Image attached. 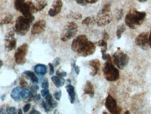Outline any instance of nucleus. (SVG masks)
I'll list each match as a JSON object with an SVG mask.
<instances>
[{"label":"nucleus","mask_w":151,"mask_h":114,"mask_svg":"<svg viewBox=\"0 0 151 114\" xmlns=\"http://www.w3.org/2000/svg\"><path fill=\"white\" fill-rule=\"evenodd\" d=\"M71 49L79 56L88 57L94 54L96 51V45L88 40L86 35H81L73 39L71 43Z\"/></svg>","instance_id":"1"},{"label":"nucleus","mask_w":151,"mask_h":114,"mask_svg":"<svg viewBox=\"0 0 151 114\" xmlns=\"http://www.w3.org/2000/svg\"><path fill=\"white\" fill-rule=\"evenodd\" d=\"M146 18V13L133 9L125 16V25L132 30H135L143 24Z\"/></svg>","instance_id":"2"},{"label":"nucleus","mask_w":151,"mask_h":114,"mask_svg":"<svg viewBox=\"0 0 151 114\" xmlns=\"http://www.w3.org/2000/svg\"><path fill=\"white\" fill-rule=\"evenodd\" d=\"M94 20L99 27L106 26L110 23L112 20V16L111 14V4H106L104 6L103 8L97 13Z\"/></svg>","instance_id":"3"},{"label":"nucleus","mask_w":151,"mask_h":114,"mask_svg":"<svg viewBox=\"0 0 151 114\" xmlns=\"http://www.w3.org/2000/svg\"><path fill=\"white\" fill-rule=\"evenodd\" d=\"M77 32H78V25L73 22H67L62 30L60 39L63 42L69 41L76 35Z\"/></svg>","instance_id":"4"},{"label":"nucleus","mask_w":151,"mask_h":114,"mask_svg":"<svg viewBox=\"0 0 151 114\" xmlns=\"http://www.w3.org/2000/svg\"><path fill=\"white\" fill-rule=\"evenodd\" d=\"M31 20L24 16H19L17 18L16 25L14 27V31L19 35L24 36L27 34L30 28V25L32 23Z\"/></svg>","instance_id":"5"},{"label":"nucleus","mask_w":151,"mask_h":114,"mask_svg":"<svg viewBox=\"0 0 151 114\" xmlns=\"http://www.w3.org/2000/svg\"><path fill=\"white\" fill-rule=\"evenodd\" d=\"M103 72L106 80L109 81H116L120 78L119 70L113 65L112 62H106L104 66Z\"/></svg>","instance_id":"6"},{"label":"nucleus","mask_w":151,"mask_h":114,"mask_svg":"<svg viewBox=\"0 0 151 114\" xmlns=\"http://www.w3.org/2000/svg\"><path fill=\"white\" fill-rule=\"evenodd\" d=\"M112 60L119 69H123L129 64V58L127 53L120 50H118L116 53H113Z\"/></svg>","instance_id":"7"},{"label":"nucleus","mask_w":151,"mask_h":114,"mask_svg":"<svg viewBox=\"0 0 151 114\" xmlns=\"http://www.w3.org/2000/svg\"><path fill=\"white\" fill-rule=\"evenodd\" d=\"M28 45L27 43H24L20 46H19L15 53L14 58L15 61L18 64L22 65L26 62V56L27 54Z\"/></svg>","instance_id":"8"},{"label":"nucleus","mask_w":151,"mask_h":114,"mask_svg":"<svg viewBox=\"0 0 151 114\" xmlns=\"http://www.w3.org/2000/svg\"><path fill=\"white\" fill-rule=\"evenodd\" d=\"M105 106L111 113L118 114L120 113V109L117 104L116 100L110 95H109L106 99Z\"/></svg>","instance_id":"9"},{"label":"nucleus","mask_w":151,"mask_h":114,"mask_svg":"<svg viewBox=\"0 0 151 114\" xmlns=\"http://www.w3.org/2000/svg\"><path fill=\"white\" fill-rule=\"evenodd\" d=\"M15 31H10L5 37L4 48L6 51H11L14 50L16 46V39H15Z\"/></svg>","instance_id":"10"},{"label":"nucleus","mask_w":151,"mask_h":114,"mask_svg":"<svg viewBox=\"0 0 151 114\" xmlns=\"http://www.w3.org/2000/svg\"><path fill=\"white\" fill-rule=\"evenodd\" d=\"M135 43L143 50H146L149 46V34L148 32H143L136 38Z\"/></svg>","instance_id":"11"},{"label":"nucleus","mask_w":151,"mask_h":114,"mask_svg":"<svg viewBox=\"0 0 151 114\" xmlns=\"http://www.w3.org/2000/svg\"><path fill=\"white\" fill-rule=\"evenodd\" d=\"M62 5H63V3H62V0H53L51 8L48 11L49 16L50 17H55L59 14L62 10Z\"/></svg>","instance_id":"12"},{"label":"nucleus","mask_w":151,"mask_h":114,"mask_svg":"<svg viewBox=\"0 0 151 114\" xmlns=\"http://www.w3.org/2000/svg\"><path fill=\"white\" fill-rule=\"evenodd\" d=\"M46 27V22L43 20H39L36 22L32 27V35H39L44 32Z\"/></svg>","instance_id":"13"},{"label":"nucleus","mask_w":151,"mask_h":114,"mask_svg":"<svg viewBox=\"0 0 151 114\" xmlns=\"http://www.w3.org/2000/svg\"><path fill=\"white\" fill-rule=\"evenodd\" d=\"M89 65L91 66L92 68V71L90 72V75H91L92 76H94L97 75L99 71L100 66H101L99 60H97V59L90 60L89 62Z\"/></svg>","instance_id":"14"},{"label":"nucleus","mask_w":151,"mask_h":114,"mask_svg":"<svg viewBox=\"0 0 151 114\" xmlns=\"http://www.w3.org/2000/svg\"><path fill=\"white\" fill-rule=\"evenodd\" d=\"M22 87H16L14 88L11 92V97L15 102H19L21 100V93Z\"/></svg>","instance_id":"15"},{"label":"nucleus","mask_w":151,"mask_h":114,"mask_svg":"<svg viewBox=\"0 0 151 114\" xmlns=\"http://www.w3.org/2000/svg\"><path fill=\"white\" fill-rule=\"evenodd\" d=\"M66 89H67L68 95H69V100H70L71 104H73L76 100V94L75 88L71 84H68L66 86Z\"/></svg>","instance_id":"16"},{"label":"nucleus","mask_w":151,"mask_h":114,"mask_svg":"<svg viewBox=\"0 0 151 114\" xmlns=\"http://www.w3.org/2000/svg\"><path fill=\"white\" fill-rule=\"evenodd\" d=\"M84 94L85 95H88L91 97H93L94 95V86L92 85V83L90 81H88L85 85L84 89Z\"/></svg>","instance_id":"17"},{"label":"nucleus","mask_w":151,"mask_h":114,"mask_svg":"<svg viewBox=\"0 0 151 114\" xmlns=\"http://www.w3.org/2000/svg\"><path fill=\"white\" fill-rule=\"evenodd\" d=\"M35 72L40 76H43L47 72V66L45 64H38L35 66Z\"/></svg>","instance_id":"18"},{"label":"nucleus","mask_w":151,"mask_h":114,"mask_svg":"<svg viewBox=\"0 0 151 114\" xmlns=\"http://www.w3.org/2000/svg\"><path fill=\"white\" fill-rule=\"evenodd\" d=\"M51 80L57 88H60V87L63 86L65 83V79H64V77L59 76L56 75L55 76H52Z\"/></svg>","instance_id":"19"},{"label":"nucleus","mask_w":151,"mask_h":114,"mask_svg":"<svg viewBox=\"0 0 151 114\" xmlns=\"http://www.w3.org/2000/svg\"><path fill=\"white\" fill-rule=\"evenodd\" d=\"M45 99H46V102L47 103V104L50 106V108L51 109H54V108H55L58 106V102L55 101L53 98H52V96L50 94V93L45 97Z\"/></svg>","instance_id":"20"},{"label":"nucleus","mask_w":151,"mask_h":114,"mask_svg":"<svg viewBox=\"0 0 151 114\" xmlns=\"http://www.w3.org/2000/svg\"><path fill=\"white\" fill-rule=\"evenodd\" d=\"M47 6V1L46 0H38L37 2L35 3V12L42 11Z\"/></svg>","instance_id":"21"},{"label":"nucleus","mask_w":151,"mask_h":114,"mask_svg":"<svg viewBox=\"0 0 151 114\" xmlns=\"http://www.w3.org/2000/svg\"><path fill=\"white\" fill-rule=\"evenodd\" d=\"M23 75L25 76L26 77H27L28 79H29L30 81H31L33 83H37L39 82V79H38L35 74L32 71H24Z\"/></svg>","instance_id":"22"},{"label":"nucleus","mask_w":151,"mask_h":114,"mask_svg":"<svg viewBox=\"0 0 151 114\" xmlns=\"http://www.w3.org/2000/svg\"><path fill=\"white\" fill-rule=\"evenodd\" d=\"M32 95L31 90L26 88H22V93H21V100L22 101H26L29 100V99Z\"/></svg>","instance_id":"23"},{"label":"nucleus","mask_w":151,"mask_h":114,"mask_svg":"<svg viewBox=\"0 0 151 114\" xmlns=\"http://www.w3.org/2000/svg\"><path fill=\"white\" fill-rule=\"evenodd\" d=\"M98 46L101 48V53H104L106 52L107 51V42L104 39H101L97 43Z\"/></svg>","instance_id":"24"},{"label":"nucleus","mask_w":151,"mask_h":114,"mask_svg":"<svg viewBox=\"0 0 151 114\" xmlns=\"http://www.w3.org/2000/svg\"><path fill=\"white\" fill-rule=\"evenodd\" d=\"M125 30H126V27L124 24L120 25L118 26V28H117V31H116V35L118 39H120V38H121L122 34L124 33Z\"/></svg>","instance_id":"25"},{"label":"nucleus","mask_w":151,"mask_h":114,"mask_svg":"<svg viewBox=\"0 0 151 114\" xmlns=\"http://www.w3.org/2000/svg\"><path fill=\"white\" fill-rule=\"evenodd\" d=\"M25 4V0H14V7L18 11H21V9Z\"/></svg>","instance_id":"26"},{"label":"nucleus","mask_w":151,"mask_h":114,"mask_svg":"<svg viewBox=\"0 0 151 114\" xmlns=\"http://www.w3.org/2000/svg\"><path fill=\"white\" fill-rule=\"evenodd\" d=\"M13 20V16L11 15H9V16H6L4 18L0 21V25H8Z\"/></svg>","instance_id":"27"},{"label":"nucleus","mask_w":151,"mask_h":114,"mask_svg":"<svg viewBox=\"0 0 151 114\" xmlns=\"http://www.w3.org/2000/svg\"><path fill=\"white\" fill-rule=\"evenodd\" d=\"M93 22H95L94 19L92 18V17L89 16V17H87V18H86L83 20L82 24L85 25L86 26H90L93 23Z\"/></svg>","instance_id":"28"},{"label":"nucleus","mask_w":151,"mask_h":114,"mask_svg":"<svg viewBox=\"0 0 151 114\" xmlns=\"http://www.w3.org/2000/svg\"><path fill=\"white\" fill-rule=\"evenodd\" d=\"M5 111H6V113H8V114L17 113L16 107H14V106H7V107H5Z\"/></svg>","instance_id":"29"},{"label":"nucleus","mask_w":151,"mask_h":114,"mask_svg":"<svg viewBox=\"0 0 151 114\" xmlns=\"http://www.w3.org/2000/svg\"><path fill=\"white\" fill-rule=\"evenodd\" d=\"M102 59L106 62H112V58H111L110 55L106 54V53H102Z\"/></svg>","instance_id":"30"},{"label":"nucleus","mask_w":151,"mask_h":114,"mask_svg":"<svg viewBox=\"0 0 151 114\" xmlns=\"http://www.w3.org/2000/svg\"><path fill=\"white\" fill-rule=\"evenodd\" d=\"M56 75L59 76H61V77H66L67 76V72L63 71V70L58 69L56 72Z\"/></svg>","instance_id":"31"},{"label":"nucleus","mask_w":151,"mask_h":114,"mask_svg":"<svg viewBox=\"0 0 151 114\" xmlns=\"http://www.w3.org/2000/svg\"><path fill=\"white\" fill-rule=\"evenodd\" d=\"M41 105H42V107L44 109L45 111H46V113H48V112L50 111V109H51L50 108V106L47 104V103L45 101H42V102H41Z\"/></svg>","instance_id":"32"},{"label":"nucleus","mask_w":151,"mask_h":114,"mask_svg":"<svg viewBox=\"0 0 151 114\" xmlns=\"http://www.w3.org/2000/svg\"><path fill=\"white\" fill-rule=\"evenodd\" d=\"M71 18L76 19V20H78V19H81L82 18V15L79 13H71Z\"/></svg>","instance_id":"33"},{"label":"nucleus","mask_w":151,"mask_h":114,"mask_svg":"<svg viewBox=\"0 0 151 114\" xmlns=\"http://www.w3.org/2000/svg\"><path fill=\"white\" fill-rule=\"evenodd\" d=\"M20 86L22 87V88H26L27 85V82L26 81V80L24 79V78H20Z\"/></svg>","instance_id":"34"},{"label":"nucleus","mask_w":151,"mask_h":114,"mask_svg":"<svg viewBox=\"0 0 151 114\" xmlns=\"http://www.w3.org/2000/svg\"><path fill=\"white\" fill-rule=\"evenodd\" d=\"M61 97H62V91L61 90H59V91H58V92H55L54 93V97L56 100H58V101L60 100Z\"/></svg>","instance_id":"35"},{"label":"nucleus","mask_w":151,"mask_h":114,"mask_svg":"<svg viewBox=\"0 0 151 114\" xmlns=\"http://www.w3.org/2000/svg\"><path fill=\"white\" fill-rule=\"evenodd\" d=\"M41 86L43 89H48V86H49V83H48V79H46L43 80V81L41 83Z\"/></svg>","instance_id":"36"},{"label":"nucleus","mask_w":151,"mask_h":114,"mask_svg":"<svg viewBox=\"0 0 151 114\" xmlns=\"http://www.w3.org/2000/svg\"><path fill=\"white\" fill-rule=\"evenodd\" d=\"M77 4L81 6H86L88 4V0H76Z\"/></svg>","instance_id":"37"},{"label":"nucleus","mask_w":151,"mask_h":114,"mask_svg":"<svg viewBox=\"0 0 151 114\" xmlns=\"http://www.w3.org/2000/svg\"><path fill=\"white\" fill-rule=\"evenodd\" d=\"M39 85H32V86H31V88H30V90H31V92L32 93H36V92H37V91L39 90Z\"/></svg>","instance_id":"38"},{"label":"nucleus","mask_w":151,"mask_h":114,"mask_svg":"<svg viewBox=\"0 0 151 114\" xmlns=\"http://www.w3.org/2000/svg\"><path fill=\"white\" fill-rule=\"evenodd\" d=\"M48 66H49V69H50V71H49L50 73H49V74H50V76H52L54 74V71H55L54 65H53V64L49 63Z\"/></svg>","instance_id":"39"},{"label":"nucleus","mask_w":151,"mask_h":114,"mask_svg":"<svg viewBox=\"0 0 151 114\" xmlns=\"http://www.w3.org/2000/svg\"><path fill=\"white\" fill-rule=\"evenodd\" d=\"M30 108H31V104H27L26 105L24 106L23 107V111L24 113H27V112H28L29 111Z\"/></svg>","instance_id":"40"},{"label":"nucleus","mask_w":151,"mask_h":114,"mask_svg":"<svg viewBox=\"0 0 151 114\" xmlns=\"http://www.w3.org/2000/svg\"><path fill=\"white\" fill-rule=\"evenodd\" d=\"M50 93V92H49V90H48V89H43V90L41 91V95H42V97H45L47 95L49 94Z\"/></svg>","instance_id":"41"},{"label":"nucleus","mask_w":151,"mask_h":114,"mask_svg":"<svg viewBox=\"0 0 151 114\" xmlns=\"http://www.w3.org/2000/svg\"><path fill=\"white\" fill-rule=\"evenodd\" d=\"M73 68H74V71L76 72V74L77 75H78L79 73H80V68H79L78 66L76 65L75 62H73Z\"/></svg>","instance_id":"42"},{"label":"nucleus","mask_w":151,"mask_h":114,"mask_svg":"<svg viewBox=\"0 0 151 114\" xmlns=\"http://www.w3.org/2000/svg\"><path fill=\"white\" fill-rule=\"evenodd\" d=\"M60 64V58H57L55 59L54 62H53L54 66H58Z\"/></svg>","instance_id":"43"},{"label":"nucleus","mask_w":151,"mask_h":114,"mask_svg":"<svg viewBox=\"0 0 151 114\" xmlns=\"http://www.w3.org/2000/svg\"><path fill=\"white\" fill-rule=\"evenodd\" d=\"M122 16H123V12H122V10H120V11H118V16H117V20H120V19L122 18Z\"/></svg>","instance_id":"44"},{"label":"nucleus","mask_w":151,"mask_h":114,"mask_svg":"<svg viewBox=\"0 0 151 114\" xmlns=\"http://www.w3.org/2000/svg\"><path fill=\"white\" fill-rule=\"evenodd\" d=\"M34 100H35V102H39V100H41V95L39 94H36L35 95V97H34Z\"/></svg>","instance_id":"45"},{"label":"nucleus","mask_w":151,"mask_h":114,"mask_svg":"<svg viewBox=\"0 0 151 114\" xmlns=\"http://www.w3.org/2000/svg\"><path fill=\"white\" fill-rule=\"evenodd\" d=\"M109 36L108 34H107L106 32H104V34H103V39H104V40H106H106L109 39Z\"/></svg>","instance_id":"46"},{"label":"nucleus","mask_w":151,"mask_h":114,"mask_svg":"<svg viewBox=\"0 0 151 114\" xmlns=\"http://www.w3.org/2000/svg\"><path fill=\"white\" fill-rule=\"evenodd\" d=\"M30 113H31V114H34V113L41 114V112L38 111H37V110H35V109H32V112H30Z\"/></svg>","instance_id":"47"},{"label":"nucleus","mask_w":151,"mask_h":114,"mask_svg":"<svg viewBox=\"0 0 151 114\" xmlns=\"http://www.w3.org/2000/svg\"><path fill=\"white\" fill-rule=\"evenodd\" d=\"M99 0H88V4H95L97 3Z\"/></svg>","instance_id":"48"},{"label":"nucleus","mask_w":151,"mask_h":114,"mask_svg":"<svg viewBox=\"0 0 151 114\" xmlns=\"http://www.w3.org/2000/svg\"><path fill=\"white\" fill-rule=\"evenodd\" d=\"M149 46L151 48V31L150 33L149 34Z\"/></svg>","instance_id":"49"},{"label":"nucleus","mask_w":151,"mask_h":114,"mask_svg":"<svg viewBox=\"0 0 151 114\" xmlns=\"http://www.w3.org/2000/svg\"><path fill=\"white\" fill-rule=\"evenodd\" d=\"M138 1H139V2H141V3H144V2H146V1H148V0H138Z\"/></svg>","instance_id":"50"},{"label":"nucleus","mask_w":151,"mask_h":114,"mask_svg":"<svg viewBox=\"0 0 151 114\" xmlns=\"http://www.w3.org/2000/svg\"><path fill=\"white\" fill-rule=\"evenodd\" d=\"M17 113H19V114H20V113H22V110L21 109H18V112H17Z\"/></svg>","instance_id":"51"},{"label":"nucleus","mask_w":151,"mask_h":114,"mask_svg":"<svg viewBox=\"0 0 151 114\" xmlns=\"http://www.w3.org/2000/svg\"><path fill=\"white\" fill-rule=\"evenodd\" d=\"M3 66V62L1 60H0V68Z\"/></svg>","instance_id":"52"},{"label":"nucleus","mask_w":151,"mask_h":114,"mask_svg":"<svg viewBox=\"0 0 151 114\" xmlns=\"http://www.w3.org/2000/svg\"><path fill=\"white\" fill-rule=\"evenodd\" d=\"M126 113V114H127V113H129V111H126L125 113Z\"/></svg>","instance_id":"53"}]
</instances>
